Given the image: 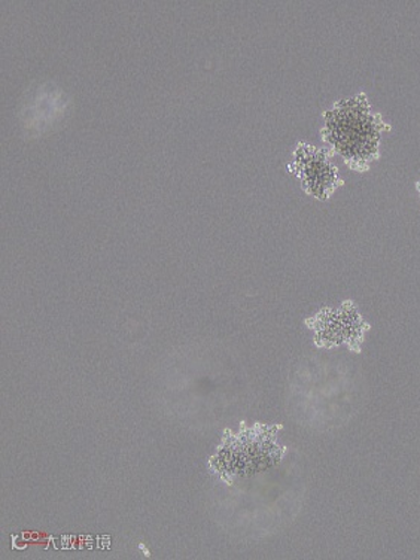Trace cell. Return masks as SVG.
<instances>
[{"label":"cell","mask_w":420,"mask_h":560,"mask_svg":"<svg viewBox=\"0 0 420 560\" xmlns=\"http://www.w3.org/2000/svg\"><path fill=\"white\" fill-rule=\"evenodd\" d=\"M329 138L345 155L364 160L377 143V126L364 101L355 98L328 115Z\"/></svg>","instance_id":"1"},{"label":"cell","mask_w":420,"mask_h":560,"mask_svg":"<svg viewBox=\"0 0 420 560\" xmlns=\"http://www.w3.org/2000/svg\"><path fill=\"white\" fill-rule=\"evenodd\" d=\"M282 447L275 442L270 430H253L238 436H233L218 455V469H224L230 475H245L255 469L269 467L280 460Z\"/></svg>","instance_id":"2"},{"label":"cell","mask_w":420,"mask_h":560,"mask_svg":"<svg viewBox=\"0 0 420 560\" xmlns=\"http://www.w3.org/2000/svg\"><path fill=\"white\" fill-rule=\"evenodd\" d=\"M304 172H306L304 175H306L308 185L318 195H323L324 188L331 184L332 176H335L328 163H325V160L316 154L304 159Z\"/></svg>","instance_id":"3"}]
</instances>
